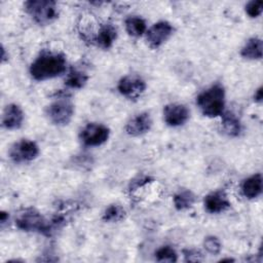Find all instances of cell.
I'll return each mask as SVG.
<instances>
[{"label":"cell","instance_id":"cell-1","mask_svg":"<svg viewBox=\"0 0 263 263\" xmlns=\"http://www.w3.org/2000/svg\"><path fill=\"white\" fill-rule=\"evenodd\" d=\"M66 58L58 52H43L31 65L30 74L38 81L57 77L66 71Z\"/></svg>","mask_w":263,"mask_h":263},{"label":"cell","instance_id":"cell-2","mask_svg":"<svg viewBox=\"0 0 263 263\" xmlns=\"http://www.w3.org/2000/svg\"><path fill=\"white\" fill-rule=\"evenodd\" d=\"M196 103L204 116L217 117L223 114L225 107V91L220 84H215L202 91Z\"/></svg>","mask_w":263,"mask_h":263},{"label":"cell","instance_id":"cell-3","mask_svg":"<svg viewBox=\"0 0 263 263\" xmlns=\"http://www.w3.org/2000/svg\"><path fill=\"white\" fill-rule=\"evenodd\" d=\"M25 5L27 12L39 25H48L58 17V9L53 1H28Z\"/></svg>","mask_w":263,"mask_h":263},{"label":"cell","instance_id":"cell-4","mask_svg":"<svg viewBox=\"0 0 263 263\" xmlns=\"http://www.w3.org/2000/svg\"><path fill=\"white\" fill-rule=\"evenodd\" d=\"M74 114V106L68 99L62 98L52 102L46 108L48 119L57 125H66L70 122Z\"/></svg>","mask_w":263,"mask_h":263},{"label":"cell","instance_id":"cell-5","mask_svg":"<svg viewBox=\"0 0 263 263\" xmlns=\"http://www.w3.org/2000/svg\"><path fill=\"white\" fill-rule=\"evenodd\" d=\"M39 154V147L30 140H21L14 143L9 150V157L16 163L27 162L35 159Z\"/></svg>","mask_w":263,"mask_h":263},{"label":"cell","instance_id":"cell-6","mask_svg":"<svg viewBox=\"0 0 263 263\" xmlns=\"http://www.w3.org/2000/svg\"><path fill=\"white\" fill-rule=\"evenodd\" d=\"M110 135L107 126L100 123H88L80 133V139L86 146H100L104 144Z\"/></svg>","mask_w":263,"mask_h":263},{"label":"cell","instance_id":"cell-7","mask_svg":"<svg viewBox=\"0 0 263 263\" xmlns=\"http://www.w3.org/2000/svg\"><path fill=\"white\" fill-rule=\"evenodd\" d=\"M117 88L128 100H137L145 91L146 83L140 76L127 75L119 80Z\"/></svg>","mask_w":263,"mask_h":263},{"label":"cell","instance_id":"cell-8","mask_svg":"<svg viewBox=\"0 0 263 263\" xmlns=\"http://www.w3.org/2000/svg\"><path fill=\"white\" fill-rule=\"evenodd\" d=\"M173 32V26L165 21H161L154 24L146 32V40L151 48H158L172 36Z\"/></svg>","mask_w":263,"mask_h":263},{"label":"cell","instance_id":"cell-9","mask_svg":"<svg viewBox=\"0 0 263 263\" xmlns=\"http://www.w3.org/2000/svg\"><path fill=\"white\" fill-rule=\"evenodd\" d=\"M16 225L25 231H47L49 228L43 217L33 210L22 214L16 220Z\"/></svg>","mask_w":263,"mask_h":263},{"label":"cell","instance_id":"cell-10","mask_svg":"<svg viewBox=\"0 0 263 263\" xmlns=\"http://www.w3.org/2000/svg\"><path fill=\"white\" fill-rule=\"evenodd\" d=\"M190 112L185 105L168 104L163 109V119L170 126L183 125L189 118Z\"/></svg>","mask_w":263,"mask_h":263},{"label":"cell","instance_id":"cell-11","mask_svg":"<svg viewBox=\"0 0 263 263\" xmlns=\"http://www.w3.org/2000/svg\"><path fill=\"white\" fill-rule=\"evenodd\" d=\"M152 119L149 113L143 112L134 116L125 125V132L132 137H139L151 128Z\"/></svg>","mask_w":263,"mask_h":263},{"label":"cell","instance_id":"cell-12","mask_svg":"<svg viewBox=\"0 0 263 263\" xmlns=\"http://www.w3.org/2000/svg\"><path fill=\"white\" fill-rule=\"evenodd\" d=\"M24 121V112L16 104H9L5 107L2 116V124L7 129L21 127Z\"/></svg>","mask_w":263,"mask_h":263},{"label":"cell","instance_id":"cell-13","mask_svg":"<svg viewBox=\"0 0 263 263\" xmlns=\"http://www.w3.org/2000/svg\"><path fill=\"white\" fill-rule=\"evenodd\" d=\"M230 206V202L226 194L222 191H215L206 195L204 198V208L209 213L218 214L226 211Z\"/></svg>","mask_w":263,"mask_h":263},{"label":"cell","instance_id":"cell-14","mask_svg":"<svg viewBox=\"0 0 263 263\" xmlns=\"http://www.w3.org/2000/svg\"><path fill=\"white\" fill-rule=\"evenodd\" d=\"M243 195L250 199L258 197L262 192V176L256 174L246 179L241 185Z\"/></svg>","mask_w":263,"mask_h":263},{"label":"cell","instance_id":"cell-15","mask_svg":"<svg viewBox=\"0 0 263 263\" xmlns=\"http://www.w3.org/2000/svg\"><path fill=\"white\" fill-rule=\"evenodd\" d=\"M117 37L116 29L112 25H104L100 28L96 41L98 45L102 48H109L112 46L113 42Z\"/></svg>","mask_w":263,"mask_h":263},{"label":"cell","instance_id":"cell-16","mask_svg":"<svg viewBox=\"0 0 263 263\" xmlns=\"http://www.w3.org/2000/svg\"><path fill=\"white\" fill-rule=\"evenodd\" d=\"M262 40L258 37H253L248 40L241 49V55L249 60H260L262 58Z\"/></svg>","mask_w":263,"mask_h":263},{"label":"cell","instance_id":"cell-17","mask_svg":"<svg viewBox=\"0 0 263 263\" xmlns=\"http://www.w3.org/2000/svg\"><path fill=\"white\" fill-rule=\"evenodd\" d=\"M222 129L226 135L230 137H236L241 130V125L235 115L232 113H226L222 118Z\"/></svg>","mask_w":263,"mask_h":263},{"label":"cell","instance_id":"cell-18","mask_svg":"<svg viewBox=\"0 0 263 263\" xmlns=\"http://www.w3.org/2000/svg\"><path fill=\"white\" fill-rule=\"evenodd\" d=\"M126 32L133 37H140L146 32V23L139 16H130L125 21Z\"/></svg>","mask_w":263,"mask_h":263},{"label":"cell","instance_id":"cell-19","mask_svg":"<svg viewBox=\"0 0 263 263\" xmlns=\"http://www.w3.org/2000/svg\"><path fill=\"white\" fill-rule=\"evenodd\" d=\"M87 79L88 77L84 72L72 69L65 79V84L70 88H81L84 86Z\"/></svg>","mask_w":263,"mask_h":263},{"label":"cell","instance_id":"cell-20","mask_svg":"<svg viewBox=\"0 0 263 263\" xmlns=\"http://www.w3.org/2000/svg\"><path fill=\"white\" fill-rule=\"evenodd\" d=\"M195 201L194 194L189 190H183L178 192L174 196V204L177 210H186L190 208Z\"/></svg>","mask_w":263,"mask_h":263},{"label":"cell","instance_id":"cell-21","mask_svg":"<svg viewBox=\"0 0 263 263\" xmlns=\"http://www.w3.org/2000/svg\"><path fill=\"white\" fill-rule=\"evenodd\" d=\"M124 214L125 212L122 206L118 204H111L106 209L103 215V220L106 222H118L123 219Z\"/></svg>","mask_w":263,"mask_h":263},{"label":"cell","instance_id":"cell-22","mask_svg":"<svg viewBox=\"0 0 263 263\" xmlns=\"http://www.w3.org/2000/svg\"><path fill=\"white\" fill-rule=\"evenodd\" d=\"M155 258L159 262H176L178 259L176 251L168 246L158 249L155 253Z\"/></svg>","mask_w":263,"mask_h":263},{"label":"cell","instance_id":"cell-23","mask_svg":"<svg viewBox=\"0 0 263 263\" xmlns=\"http://www.w3.org/2000/svg\"><path fill=\"white\" fill-rule=\"evenodd\" d=\"M204 248L205 250L213 255L219 254V252L221 251V243L219 241V239L215 236H209L204 239Z\"/></svg>","mask_w":263,"mask_h":263},{"label":"cell","instance_id":"cell-24","mask_svg":"<svg viewBox=\"0 0 263 263\" xmlns=\"http://www.w3.org/2000/svg\"><path fill=\"white\" fill-rule=\"evenodd\" d=\"M262 6H263L262 1H251L246 6V12L251 17H257L262 12Z\"/></svg>","mask_w":263,"mask_h":263},{"label":"cell","instance_id":"cell-25","mask_svg":"<svg viewBox=\"0 0 263 263\" xmlns=\"http://www.w3.org/2000/svg\"><path fill=\"white\" fill-rule=\"evenodd\" d=\"M184 256H185V260L186 261H191V262H197V261H201V255L199 252L195 251V250H189V251H185L184 252Z\"/></svg>","mask_w":263,"mask_h":263},{"label":"cell","instance_id":"cell-26","mask_svg":"<svg viewBox=\"0 0 263 263\" xmlns=\"http://www.w3.org/2000/svg\"><path fill=\"white\" fill-rule=\"evenodd\" d=\"M262 87H259L257 90H256V92H255V96H254V98H255V101L256 102H261L262 101Z\"/></svg>","mask_w":263,"mask_h":263}]
</instances>
